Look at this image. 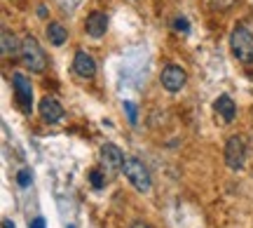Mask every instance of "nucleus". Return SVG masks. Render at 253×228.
I'll list each match as a JSON object with an SVG mask.
<instances>
[{
  "instance_id": "obj_1",
  "label": "nucleus",
  "mask_w": 253,
  "mask_h": 228,
  "mask_svg": "<svg viewBox=\"0 0 253 228\" xmlns=\"http://www.w3.org/2000/svg\"><path fill=\"white\" fill-rule=\"evenodd\" d=\"M19 55H21V61H24V66L31 73H42L47 68V57L42 52L40 43L33 36H26L21 40V52Z\"/></svg>"
},
{
  "instance_id": "obj_2",
  "label": "nucleus",
  "mask_w": 253,
  "mask_h": 228,
  "mask_svg": "<svg viewBox=\"0 0 253 228\" xmlns=\"http://www.w3.org/2000/svg\"><path fill=\"white\" fill-rule=\"evenodd\" d=\"M122 172H125L126 181L131 183L138 193H150V188H153V179H150L148 167H145L138 158H126Z\"/></svg>"
},
{
  "instance_id": "obj_3",
  "label": "nucleus",
  "mask_w": 253,
  "mask_h": 228,
  "mask_svg": "<svg viewBox=\"0 0 253 228\" xmlns=\"http://www.w3.org/2000/svg\"><path fill=\"white\" fill-rule=\"evenodd\" d=\"M230 47L237 61L242 64H253V33L246 26H235L232 36H230Z\"/></svg>"
},
{
  "instance_id": "obj_4",
  "label": "nucleus",
  "mask_w": 253,
  "mask_h": 228,
  "mask_svg": "<svg viewBox=\"0 0 253 228\" xmlns=\"http://www.w3.org/2000/svg\"><path fill=\"white\" fill-rule=\"evenodd\" d=\"M225 165L232 172H242L246 165V139L244 137H230L225 141Z\"/></svg>"
},
{
  "instance_id": "obj_5",
  "label": "nucleus",
  "mask_w": 253,
  "mask_h": 228,
  "mask_svg": "<svg viewBox=\"0 0 253 228\" xmlns=\"http://www.w3.org/2000/svg\"><path fill=\"white\" fill-rule=\"evenodd\" d=\"M160 82H162V87L167 92L176 94V92H181L183 85L188 82V73H185V68L178 64H167L162 68V73H160Z\"/></svg>"
},
{
  "instance_id": "obj_6",
  "label": "nucleus",
  "mask_w": 253,
  "mask_h": 228,
  "mask_svg": "<svg viewBox=\"0 0 253 228\" xmlns=\"http://www.w3.org/2000/svg\"><path fill=\"white\" fill-rule=\"evenodd\" d=\"M125 160H126L125 153L115 144H103L101 146V170L108 174V176H115L125 167Z\"/></svg>"
},
{
  "instance_id": "obj_7",
  "label": "nucleus",
  "mask_w": 253,
  "mask_h": 228,
  "mask_svg": "<svg viewBox=\"0 0 253 228\" xmlns=\"http://www.w3.org/2000/svg\"><path fill=\"white\" fill-rule=\"evenodd\" d=\"M12 87H14V101L19 104V109L24 113H31L33 106V87L24 73H14L12 75Z\"/></svg>"
},
{
  "instance_id": "obj_8",
  "label": "nucleus",
  "mask_w": 253,
  "mask_h": 228,
  "mask_svg": "<svg viewBox=\"0 0 253 228\" xmlns=\"http://www.w3.org/2000/svg\"><path fill=\"white\" fill-rule=\"evenodd\" d=\"M38 111H40V118L45 120V122H49V125H54V122H59L63 118V106L54 97H42Z\"/></svg>"
},
{
  "instance_id": "obj_9",
  "label": "nucleus",
  "mask_w": 253,
  "mask_h": 228,
  "mask_svg": "<svg viewBox=\"0 0 253 228\" xmlns=\"http://www.w3.org/2000/svg\"><path fill=\"white\" fill-rule=\"evenodd\" d=\"M84 31L94 40L103 38L106 31H108V14L106 12H91L89 17H87V21H84Z\"/></svg>"
},
{
  "instance_id": "obj_10",
  "label": "nucleus",
  "mask_w": 253,
  "mask_h": 228,
  "mask_svg": "<svg viewBox=\"0 0 253 228\" xmlns=\"http://www.w3.org/2000/svg\"><path fill=\"white\" fill-rule=\"evenodd\" d=\"M73 71L80 75V78H94L96 73V61H94V57L89 52H84V50H78L75 52V59H73Z\"/></svg>"
},
{
  "instance_id": "obj_11",
  "label": "nucleus",
  "mask_w": 253,
  "mask_h": 228,
  "mask_svg": "<svg viewBox=\"0 0 253 228\" xmlns=\"http://www.w3.org/2000/svg\"><path fill=\"white\" fill-rule=\"evenodd\" d=\"M213 111H216V113L225 120V122H232V120H235V115H237V104L232 101V97L220 94V97L213 101Z\"/></svg>"
},
{
  "instance_id": "obj_12",
  "label": "nucleus",
  "mask_w": 253,
  "mask_h": 228,
  "mask_svg": "<svg viewBox=\"0 0 253 228\" xmlns=\"http://www.w3.org/2000/svg\"><path fill=\"white\" fill-rule=\"evenodd\" d=\"M0 52L2 57H14L21 52V43L9 28H2V33H0Z\"/></svg>"
},
{
  "instance_id": "obj_13",
  "label": "nucleus",
  "mask_w": 253,
  "mask_h": 228,
  "mask_svg": "<svg viewBox=\"0 0 253 228\" xmlns=\"http://www.w3.org/2000/svg\"><path fill=\"white\" fill-rule=\"evenodd\" d=\"M47 40H49L52 45L61 47L63 43L68 40V31H66V26L59 24V21H49V24H47Z\"/></svg>"
},
{
  "instance_id": "obj_14",
  "label": "nucleus",
  "mask_w": 253,
  "mask_h": 228,
  "mask_svg": "<svg viewBox=\"0 0 253 228\" xmlns=\"http://www.w3.org/2000/svg\"><path fill=\"white\" fill-rule=\"evenodd\" d=\"M173 31L176 33H181V36H188L190 33V21H188V17H183V14H178V17L173 19Z\"/></svg>"
},
{
  "instance_id": "obj_15",
  "label": "nucleus",
  "mask_w": 253,
  "mask_h": 228,
  "mask_svg": "<svg viewBox=\"0 0 253 228\" xmlns=\"http://www.w3.org/2000/svg\"><path fill=\"white\" fill-rule=\"evenodd\" d=\"M106 172H101V170H91L89 172V181H91V186L96 188V191H101L103 186H106V176H103Z\"/></svg>"
},
{
  "instance_id": "obj_16",
  "label": "nucleus",
  "mask_w": 253,
  "mask_h": 228,
  "mask_svg": "<svg viewBox=\"0 0 253 228\" xmlns=\"http://www.w3.org/2000/svg\"><path fill=\"white\" fill-rule=\"evenodd\" d=\"M31 181H33L31 170H26V167H24V170H19V172H17V183H19V186H21V188H28V186H31Z\"/></svg>"
},
{
  "instance_id": "obj_17",
  "label": "nucleus",
  "mask_w": 253,
  "mask_h": 228,
  "mask_svg": "<svg viewBox=\"0 0 253 228\" xmlns=\"http://www.w3.org/2000/svg\"><path fill=\"white\" fill-rule=\"evenodd\" d=\"M122 106H125V111H126V118H129V122H131V125H136V122H138V109H136V104L125 101Z\"/></svg>"
},
{
  "instance_id": "obj_18",
  "label": "nucleus",
  "mask_w": 253,
  "mask_h": 228,
  "mask_svg": "<svg viewBox=\"0 0 253 228\" xmlns=\"http://www.w3.org/2000/svg\"><path fill=\"white\" fill-rule=\"evenodd\" d=\"M31 228H45V219H42V217L33 219V221H31Z\"/></svg>"
},
{
  "instance_id": "obj_19",
  "label": "nucleus",
  "mask_w": 253,
  "mask_h": 228,
  "mask_svg": "<svg viewBox=\"0 0 253 228\" xmlns=\"http://www.w3.org/2000/svg\"><path fill=\"white\" fill-rule=\"evenodd\" d=\"M131 228H153V226H150V224H143V221H134Z\"/></svg>"
},
{
  "instance_id": "obj_20",
  "label": "nucleus",
  "mask_w": 253,
  "mask_h": 228,
  "mask_svg": "<svg viewBox=\"0 0 253 228\" xmlns=\"http://www.w3.org/2000/svg\"><path fill=\"white\" fill-rule=\"evenodd\" d=\"M38 17H40V19L47 17V7H45V5H40V7H38Z\"/></svg>"
},
{
  "instance_id": "obj_21",
  "label": "nucleus",
  "mask_w": 253,
  "mask_h": 228,
  "mask_svg": "<svg viewBox=\"0 0 253 228\" xmlns=\"http://www.w3.org/2000/svg\"><path fill=\"white\" fill-rule=\"evenodd\" d=\"M2 228H14V221H9V219H5V221H2Z\"/></svg>"
}]
</instances>
